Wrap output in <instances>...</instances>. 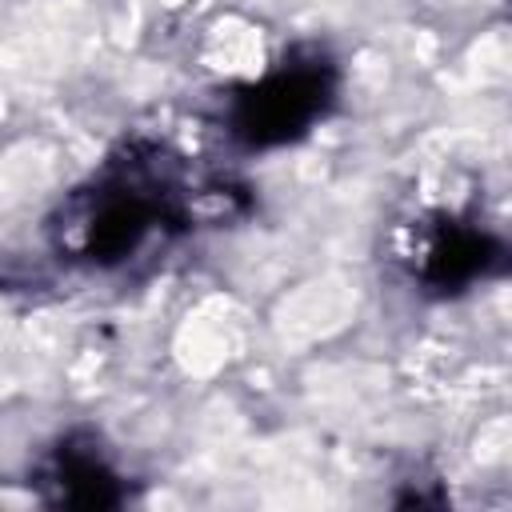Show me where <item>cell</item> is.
<instances>
[{
  "mask_svg": "<svg viewBox=\"0 0 512 512\" xmlns=\"http://www.w3.org/2000/svg\"><path fill=\"white\" fill-rule=\"evenodd\" d=\"M248 208L236 180H196L192 164L152 136L120 140L64 200L44 232L52 252L88 272H120L152 248L172 244L200 216H232Z\"/></svg>",
  "mask_w": 512,
  "mask_h": 512,
  "instance_id": "obj_1",
  "label": "cell"
},
{
  "mask_svg": "<svg viewBox=\"0 0 512 512\" xmlns=\"http://www.w3.org/2000/svg\"><path fill=\"white\" fill-rule=\"evenodd\" d=\"M340 100V64L324 44H292L256 80L220 96V132L240 152H276L304 140Z\"/></svg>",
  "mask_w": 512,
  "mask_h": 512,
  "instance_id": "obj_2",
  "label": "cell"
},
{
  "mask_svg": "<svg viewBox=\"0 0 512 512\" xmlns=\"http://www.w3.org/2000/svg\"><path fill=\"white\" fill-rule=\"evenodd\" d=\"M400 264L424 296L448 300L476 284L512 276V244L468 216L432 212L408 228Z\"/></svg>",
  "mask_w": 512,
  "mask_h": 512,
  "instance_id": "obj_3",
  "label": "cell"
},
{
  "mask_svg": "<svg viewBox=\"0 0 512 512\" xmlns=\"http://www.w3.org/2000/svg\"><path fill=\"white\" fill-rule=\"evenodd\" d=\"M28 484L40 504L48 508H80V512H108L128 504L132 484L112 460L104 436L96 428H68L60 432L28 468Z\"/></svg>",
  "mask_w": 512,
  "mask_h": 512,
  "instance_id": "obj_4",
  "label": "cell"
}]
</instances>
